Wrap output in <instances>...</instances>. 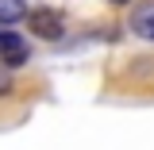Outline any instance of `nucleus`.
<instances>
[{"mask_svg": "<svg viewBox=\"0 0 154 150\" xmlns=\"http://www.w3.org/2000/svg\"><path fill=\"white\" fill-rule=\"evenodd\" d=\"M112 4H131V0H112Z\"/></svg>", "mask_w": 154, "mask_h": 150, "instance_id": "39448f33", "label": "nucleus"}, {"mask_svg": "<svg viewBox=\"0 0 154 150\" xmlns=\"http://www.w3.org/2000/svg\"><path fill=\"white\" fill-rule=\"evenodd\" d=\"M0 58H4L8 69H19V66L27 62V42H23L12 27H0Z\"/></svg>", "mask_w": 154, "mask_h": 150, "instance_id": "f03ea898", "label": "nucleus"}, {"mask_svg": "<svg viewBox=\"0 0 154 150\" xmlns=\"http://www.w3.org/2000/svg\"><path fill=\"white\" fill-rule=\"evenodd\" d=\"M27 23H31V35L46 38V42H54V38L66 35V16H62L58 8H35V12L27 16Z\"/></svg>", "mask_w": 154, "mask_h": 150, "instance_id": "f257e3e1", "label": "nucleus"}, {"mask_svg": "<svg viewBox=\"0 0 154 150\" xmlns=\"http://www.w3.org/2000/svg\"><path fill=\"white\" fill-rule=\"evenodd\" d=\"M131 31L139 38H146V42H154V0H146V4H139L131 12Z\"/></svg>", "mask_w": 154, "mask_h": 150, "instance_id": "7ed1b4c3", "label": "nucleus"}, {"mask_svg": "<svg viewBox=\"0 0 154 150\" xmlns=\"http://www.w3.org/2000/svg\"><path fill=\"white\" fill-rule=\"evenodd\" d=\"M19 19H27V4H23V0H0V23L12 27Z\"/></svg>", "mask_w": 154, "mask_h": 150, "instance_id": "20e7f679", "label": "nucleus"}]
</instances>
